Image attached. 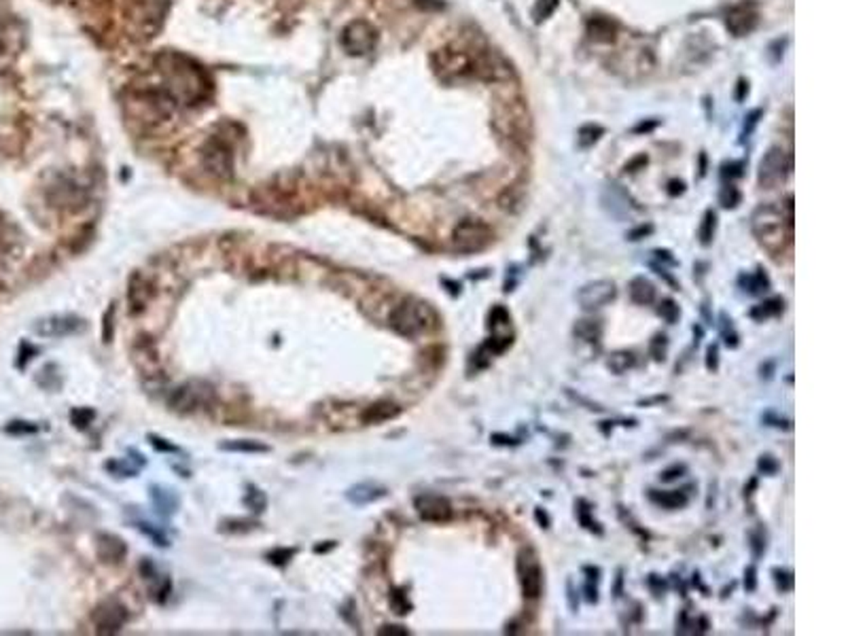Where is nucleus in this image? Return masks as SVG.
Returning a JSON list of instances; mask_svg holds the SVG:
<instances>
[{"label": "nucleus", "mask_w": 848, "mask_h": 636, "mask_svg": "<svg viewBox=\"0 0 848 636\" xmlns=\"http://www.w3.org/2000/svg\"><path fill=\"white\" fill-rule=\"evenodd\" d=\"M685 473V465H672L670 469H666L662 475H660V480L662 482H675L677 478H681Z\"/></svg>", "instance_id": "37998d69"}, {"label": "nucleus", "mask_w": 848, "mask_h": 636, "mask_svg": "<svg viewBox=\"0 0 848 636\" xmlns=\"http://www.w3.org/2000/svg\"><path fill=\"white\" fill-rule=\"evenodd\" d=\"M715 225H717V216H715V212L708 211L707 214H705V223H702V227H700V242H702L705 246H708V244L712 242Z\"/></svg>", "instance_id": "7c9ffc66"}, {"label": "nucleus", "mask_w": 848, "mask_h": 636, "mask_svg": "<svg viewBox=\"0 0 848 636\" xmlns=\"http://www.w3.org/2000/svg\"><path fill=\"white\" fill-rule=\"evenodd\" d=\"M495 233L482 218H463L452 231V244L458 253L471 255L484 251L493 242Z\"/></svg>", "instance_id": "7ed1b4c3"}, {"label": "nucleus", "mask_w": 848, "mask_h": 636, "mask_svg": "<svg viewBox=\"0 0 848 636\" xmlns=\"http://www.w3.org/2000/svg\"><path fill=\"white\" fill-rule=\"evenodd\" d=\"M628 293H630V299L635 303H638V306H649L655 299V286H653L651 281H647L645 276L632 278L630 286H628Z\"/></svg>", "instance_id": "6ab92c4d"}, {"label": "nucleus", "mask_w": 848, "mask_h": 636, "mask_svg": "<svg viewBox=\"0 0 848 636\" xmlns=\"http://www.w3.org/2000/svg\"><path fill=\"white\" fill-rule=\"evenodd\" d=\"M721 320H723V340H725V344H727L730 348H736V346H738V335H736L734 329H732V318L727 320V316L721 314Z\"/></svg>", "instance_id": "4c0bfd02"}, {"label": "nucleus", "mask_w": 848, "mask_h": 636, "mask_svg": "<svg viewBox=\"0 0 848 636\" xmlns=\"http://www.w3.org/2000/svg\"><path fill=\"white\" fill-rule=\"evenodd\" d=\"M113 314H115V310L111 308L106 312V316H104V342H111V335H113V331H111V316Z\"/></svg>", "instance_id": "09e8293b"}, {"label": "nucleus", "mask_w": 848, "mask_h": 636, "mask_svg": "<svg viewBox=\"0 0 848 636\" xmlns=\"http://www.w3.org/2000/svg\"><path fill=\"white\" fill-rule=\"evenodd\" d=\"M295 554V550H284V552H281V550H276V552H272L270 554V560L274 562V565H286L288 562V558Z\"/></svg>", "instance_id": "a18cd8bd"}, {"label": "nucleus", "mask_w": 848, "mask_h": 636, "mask_svg": "<svg viewBox=\"0 0 848 636\" xmlns=\"http://www.w3.org/2000/svg\"><path fill=\"white\" fill-rule=\"evenodd\" d=\"M443 284H448V286H450L448 291H450L452 295H458V293H460V284L458 283H450V281H445V278H443Z\"/></svg>", "instance_id": "4d7b16f0"}, {"label": "nucleus", "mask_w": 848, "mask_h": 636, "mask_svg": "<svg viewBox=\"0 0 848 636\" xmlns=\"http://www.w3.org/2000/svg\"><path fill=\"white\" fill-rule=\"evenodd\" d=\"M649 498H651L655 505L664 507V509H681V507H685L687 500H690L683 490H672V493H657V490H651V493H649Z\"/></svg>", "instance_id": "aec40b11"}, {"label": "nucleus", "mask_w": 848, "mask_h": 636, "mask_svg": "<svg viewBox=\"0 0 848 636\" xmlns=\"http://www.w3.org/2000/svg\"><path fill=\"white\" fill-rule=\"evenodd\" d=\"M772 575H774V581H777V587L780 592H791V590H793V572H791V570H787V568H774Z\"/></svg>", "instance_id": "72a5a7b5"}, {"label": "nucleus", "mask_w": 848, "mask_h": 636, "mask_svg": "<svg viewBox=\"0 0 848 636\" xmlns=\"http://www.w3.org/2000/svg\"><path fill=\"white\" fill-rule=\"evenodd\" d=\"M96 550H98V556H100L104 562H119V560L126 556V545H123V541L117 539V537H113V535H100V537H98Z\"/></svg>", "instance_id": "f3484780"}, {"label": "nucleus", "mask_w": 848, "mask_h": 636, "mask_svg": "<svg viewBox=\"0 0 848 636\" xmlns=\"http://www.w3.org/2000/svg\"><path fill=\"white\" fill-rule=\"evenodd\" d=\"M717 356H719V350H717V346H708V350H707V367H708V369H712V371H715V369H717V365H719V358H717Z\"/></svg>", "instance_id": "49530a36"}, {"label": "nucleus", "mask_w": 848, "mask_h": 636, "mask_svg": "<svg viewBox=\"0 0 848 636\" xmlns=\"http://www.w3.org/2000/svg\"><path fill=\"white\" fill-rule=\"evenodd\" d=\"M757 467H759V471H764L766 475H774L778 471V463L774 460V456H770V454L762 456L759 463H757Z\"/></svg>", "instance_id": "79ce46f5"}, {"label": "nucleus", "mask_w": 848, "mask_h": 636, "mask_svg": "<svg viewBox=\"0 0 848 636\" xmlns=\"http://www.w3.org/2000/svg\"><path fill=\"white\" fill-rule=\"evenodd\" d=\"M535 518H537V522H539L543 528H550V515H547L543 509H535Z\"/></svg>", "instance_id": "8fccbe9b"}, {"label": "nucleus", "mask_w": 848, "mask_h": 636, "mask_svg": "<svg viewBox=\"0 0 848 636\" xmlns=\"http://www.w3.org/2000/svg\"><path fill=\"white\" fill-rule=\"evenodd\" d=\"M246 505L253 509V511H263L266 509V496L261 495L259 490H253V493H248V496H246Z\"/></svg>", "instance_id": "a19ab883"}, {"label": "nucleus", "mask_w": 848, "mask_h": 636, "mask_svg": "<svg viewBox=\"0 0 848 636\" xmlns=\"http://www.w3.org/2000/svg\"><path fill=\"white\" fill-rule=\"evenodd\" d=\"M221 448L227 450V452H244V454H261V452H268V445H266V443L251 441V439H238V441L221 443Z\"/></svg>", "instance_id": "393cba45"}, {"label": "nucleus", "mask_w": 848, "mask_h": 636, "mask_svg": "<svg viewBox=\"0 0 848 636\" xmlns=\"http://www.w3.org/2000/svg\"><path fill=\"white\" fill-rule=\"evenodd\" d=\"M83 327V320L79 316H71V314H56V316H47L41 318L34 325V331L43 338H66L76 333Z\"/></svg>", "instance_id": "f8f14e48"}, {"label": "nucleus", "mask_w": 848, "mask_h": 636, "mask_svg": "<svg viewBox=\"0 0 848 636\" xmlns=\"http://www.w3.org/2000/svg\"><path fill=\"white\" fill-rule=\"evenodd\" d=\"M346 496L354 505H369V503H375L382 496H386V488L380 484H373V482H363V484L353 486Z\"/></svg>", "instance_id": "dca6fc26"}, {"label": "nucleus", "mask_w": 848, "mask_h": 636, "mask_svg": "<svg viewBox=\"0 0 848 636\" xmlns=\"http://www.w3.org/2000/svg\"><path fill=\"white\" fill-rule=\"evenodd\" d=\"M151 496H153V500H155V505H157V509L159 511H168V513H172L174 511V507H176V498H170L168 500V496H170V493L168 490H161V488H157V486H153V493H151Z\"/></svg>", "instance_id": "c756f323"}, {"label": "nucleus", "mask_w": 848, "mask_h": 636, "mask_svg": "<svg viewBox=\"0 0 848 636\" xmlns=\"http://www.w3.org/2000/svg\"><path fill=\"white\" fill-rule=\"evenodd\" d=\"M435 71L445 81H460L467 76H475V60L473 54L463 49L445 47L435 54Z\"/></svg>", "instance_id": "20e7f679"}, {"label": "nucleus", "mask_w": 848, "mask_h": 636, "mask_svg": "<svg viewBox=\"0 0 848 636\" xmlns=\"http://www.w3.org/2000/svg\"><path fill=\"white\" fill-rule=\"evenodd\" d=\"M751 229L757 242L770 253V255H780L784 253L789 240H791V229H793V218L784 216L782 208H777L772 204H762L751 214Z\"/></svg>", "instance_id": "f257e3e1"}, {"label": "nucleus", "mask_w": 848, "mask_h": 636, "mask_svg": "<svg viewBox=\"0 0 848 636\" xmlns=\"http://www.w3.org/2000/svg\"><path fill=\"white\" fill-rule=\"evenodd\" d=\"M725 24H727V30H730L734 36H744V34H749V32L757 26V11H755L751 4L734 6V9L727 13Z\"/></svg>", "instance_id": "4468645a"}, {"label": "nucleus", "mask_w": 848, "mask_h": 636, "mask_svg": "<svg viewBox=\"0 0 848 636\" xmlns=\"http://www.w3.org/2000/svg\"><path fill=\"white\" fill-rule=\"evenodd\" d=\"M126 622H128V611L119 600L108 598V600L100 602L94 611V624H96L98 632H102V635L119 632Z\"/></svg>", "instance_id": "1a4fd4ad"}, {"label": "nucleus", "mask_w": 848, "mask_h": 636, "mask_svg": "<svg viewBox=\"0 0 848 636\" xmlns=\"http://www.w3.org/2000/svg\"><path fill=\"white\" fill-rule=\"evenodd\" d=\"M657 314H660L668 325H675V323L679 320V316H681V310H679V306H677L672 299H664V301L657 306Z\"/></svg>", "instance_id": "c85d7f7f"}, {"label": "nucleus", "mask_w": 848, "mask_h": 636, "mask_svg": "<svg viewBox=\"0 0 848 636\" xmlns=\"http://www.w3.org/2000/svg\"><path fill=\"white\" fill-rule=\"evenodd\" d=\"M151 295H153V286H151V283L142 276L141 272H136V274L130 278V283H128V303H130V310H132L134 314L142 312V310L148 306Z\"/></svg>", "instance_id": "2eb2a0df"}, {"label": "nucleus", "mask_w": 848, "mask_h": 636, "mask_svg": "<svg viewBox=\"0 0 848 636\" xmlns=\"http://www.w3.org/2000/svg\"><path fill=\"white\" fill-rule=\"evenodd\" d=\"M738 202H740V193L736 191V187H732V185L723 187V191H721V206H723V208H736Z\"/></svg>", "instance_id": "c9c22d12"}, {"label": "nucleus", "mask_w": 848, "mask_h": 636, "mask_svg": "<svg viewBox=\"0 0 848 636\" xmlns=\"http://www.w3.org/2000/svg\"><path fill=\"white\" fill-rule=\"evenodd\" d=\"M666 346H668L666 335H655V338H653V342H651V354H653L655 360H664V356H666Z\"/></svg>", "instance_id": "58836bf2"}, {"label": "nucleus", "mask_w": 848, "mask_h": 636, "mask_svg": "<svg viewBox=\"0 0 848 636\" xmlns=\"http://www.w3.org/2000/svg\"><path fill=\"white\" fill-rule=\"evenodd\" d=\"M615 295H617V288H615L613 281H592L577 291V301L583 310H598V308L607 306L609 301H613Z\"/></svg>", "instance_id": "9b49d317"}, {"label": "nucleus", "mask_w": 848, "mask_h": 636, "mask_svg": "<svg viewBox=\"0 0 848 636\" xmlns=\"http://www.w3.org/2000/svg\"><path fill=\"white\" fill-rule=\"evenodd\" d=\"M579 507H581V509H577V515H579V522L583 524V528H587L590 532L602 535V528H600V524H598V522H594V520L590 518V511H587V507H585V503H583V500H579Z\"/></svg>", "instance_id": "473e14b6"}, {"label": "nucleus", "mask_w": 848, "mask_h": 636, "mask_svg": "<svg viewBox=\"0 0 848 636\" xmlns=\"http://www.w3.org/2000/svg\"><path fill=\"white\" fill-rule=\"evenodd\" d=\"M414 507L418 511V515L423 518L424 522H448L452 518V505L445 496L439 495H420L414 500Z\"/></svg>", "instance_id": "ddd939ff"}, {"label": "nucleus", "mask_w": 848, "mask_h": 636, "mask_svg": "<svg viewBox=\"0 0 848 636\" xmlns=\"http://www.w3.org/2000/svg\"><path fill=\"white\" fill-rule=\"evenodd\" d=\"M344 47L353 54V56H365L369 54L375 43H378V32L371 24L367 21H353L346 30H344Z\"/></svg>", "instance_id": "9d476101"}, {"label": "nucleus", "mask_w": 848, "mask_h": 636, "mask_svg": "<svg viewBox=\"0 0 848 636\" xmlns=\"http://www.w3.org/2000/svg\"><path fill=\"white\" fill-rule=\"evenodd\" d=\"M560 0H537L535 9H532V17L537 24H541L543 19H547L556 9H558Z\"/></svg>", "instance_id": "cd10ccee"}, {"label": "nucleus", "mask_w": 848, "mask_h": 636, "mask_svg": "<svg viewBox=\"0 0 848 636\" xmlns=\"http://www.w3.org/2000/svg\"><path fill=\"white\" fill-rule=\"evenodd\" d=\"M575 335L581 338V340H585V342H598V338L602 335V325H600V320H594V318L577 320V325H575Z\"/></svg>", "instance_id": "4be33fe9"}, {"label": "nucleus", "mask_w": 848, "mask_h": 636, "mask_svg": "<svg viewBox=\"0 0 848 636\" xmlns=\"http://www.w3.org/2000/svg\"><path fill=\"white\" fill-rule=\"evenodd\" d=\"M151 443L157 448V450H166V452H176V448L174 445H170V443H161V439H157V437H151Z\"/></svg>", "instance_id": "603ef678"}, {"label": "nucleus", "mask_w": 848, "mask_h": 636, "mask_svg": "<svg viewBox=\"0 0 848 636\" xmlns=\"http://www.w3.org/2000/svg\"><path fill=\"white\" fill-rule=\"evenodd\" d=\"M651 268H653V270H655V272H657L660 276H664V278H666V283L672 284V286H677V283L672 281V276H668V274H666V270H664L662 266H655V263H651ZM677 288H679V286H677Z\"/></svg>", "instance_id": "864d4df0"}, {"label": "nucleus", "mask_w": 848, "mask_h": 636, "mask_svg": "<svg viewBox=\"0 0 848 636\" xmlns=\"http://www.w3.org/2000/svg\"><path fill=\"white\" fill-rule=\"evenodd\" d=\"M600 134H602L600 128H594V126L581 128V132H579V144H581V146H590V144H594V142L598 141Z\"/></svg>", "instance_id": "e433bc0d"}, {"label": "nucleus", "mask_w": 848, "mask_h": 636, "mask_svg": "<svg viewBox=\"0 0 848 636\" xmlns=\"http://www.w3.org/2000/svg\"><path fill=\"white\" fill-rule=\"evenodd\" d=\"M632 365H635V354L628 353V350H617V353L609 354V358H607V367L617 375L626 373Z\"/></svg>", "instance_id": "b1692460"}, {"label": "nucleus", "mask_w": 848, "mask_h": 636, "mask_svg": "<svg viewBox=\"0 0 848 636\" xmlns=\"http://www.w3.org/2000/svg\"><path fill=\"white\" fill-rule=\"evenodd\" d=\"M782 310H784V299L782 297H772V299H766L759 306H755L749 314L755 320H766L770 316H778Z\"/></svg>", "instance_id": "412c9836"}, {"label": "nucleus", "mask_w": 848, "mask_h": 636, "mask_svg": "<svg viewBox=\"0 0 848 636\" xmlns=\"http://www.w3.org/2000/svg\"><path fill=\"white\" fill-rule=\"evenodd\" d=\"M493 441H495V443H503V445L515 443V439H511V437H505V435H493Z\"/></svg>", "instance_id": "5fc2aeb1"}, {"label": "nucleus", "mask_w": 848, "mask_h": 636, "mask_svg": "<svg viewBox=\"0 0 848 636\" xmlns=\"http://www.w3.org/2000/svg\"><path fill=\"white\" fill-rule=\"evenodd\" d=\"M509 323H511V316H509V312H507L505 306H495V308L490 310V314H488V327H490L493 331L500 329V327H509Z\"/></svg>", "instance_id": "bb28decb"}, {"label": "nucleus", "mask_w": 848, "mask_h": 636, "mask_svg": "<svg viewBox=\"0 0 848 636\" xmlns=\"http://www.w3.org/2000/svg\"><path fill=\"white\" fill-rule=\"evenodd\" d=\"M751 552H753L755 558L764 556V552H766V532H764V528H757V530L751 532Z\"/></svg>", "instance_id": "f704fd0d"}, {"label": "nucleus", "mask_w": 848, "mask_h": 636, "mask_svg": "<svg viewBox=\"0 0 848 636\" xmlns=\"http://www.w3.org/2000/svg\"><path fill=\"white\" fill-rule=\"evenodd\" d=\"M590 34H592V39H596V41H613V36H615V26H613L611 21L598 17V19L590 21Z\"/></svg>", "instance_id": "a878e982"}, {"label": "nucleus", "mask_w": 848, "mask_h": 636, "mask_svg": "<svg viewBox=\"0 0 848 636\" xmlns=\"http://www.w3.org/2000/svg\"><path fill=\"white\" fill-rule=\"evenodd\" d=\"M789 172H791V159H789L787 151L780 146H772L759 161L757 181L764 189H774L784 183Z\"/></svg>", "instance_id": "423d86ee"}, {"label": "nucleus", "mask_w": 848, "mask_h": 636, "mask_svg": "<svg viewBox=\"0 0 848 636\" xmlns=\"http://www.w3.org/2000/svg\"><path fill=\"white\" fill-rule=\"evenodd\" d=\"M518 579L522 585V594L524 598H539L543 592V570L539 565V556L535 550L524 547L518 554Z\"/></svg>", "instance_id": "39448f33"}, {"label": "nucleus", "mask_w": 848, "mask_h": 636, "mask_svg": "<svg viewBox=\"0 0 848 636\" xmlns=\"http://www.w3.org/2000/svg\"><path fill=\"white\" fill-rule=\"evenodd\" d=\"M380 635H410V632L405 628H401V626H384L380 630Z\"/></svg>", "instance_id": "3c124183"}, {"label": "nucleus", "mask_w": 848, "mask_h": 636, "mask_svg": "<svg viewBox=\"0 0 848 636\" xmlns=\"http://www.w3.org/2000/svg\"><path fill=\"white\" fill-rule=\"evenodd\" d=\"M495 126L500 136L509 138L511 142H522L524 136H526L528 119H526V113H524L522 106L509 102V106L496 108Z\"/></svg>", "instance_id": "6e6552de"}, {"label": "nucleus", "mask_w": 848, "mask_h": 636, "mask_svg": "<svg viewBox=\"0 0 848 636\" xmlns=\"http://www.w3.org/2000/svg\"><path fill=\"white\" fill-rule=\"evenodd\" d=\"M399 414H401V408H399V405L388 403V401H380V403H373L371 408H367V412L363 414V420L369 424L386 423V420L397 418Z\"/></svg>", "instance_id": "a211bd4d"}, {"label": "nucleus", "mask_w": 848, "mask_h": 636, "mask_svg": "<svg viewBox=\"0 0 848 636\" xmlns=\"http://www.w3.org/2000/svg\"><path fill=\"white\" fill-rule=\"evenodd\" d=\"M568 602H570V609L575 611L577 609V602H575V592H572V583L568 581Z\"/></svg>", "instance_id": "6e6d98bb"}, {"label": "nucleus", "mask_w": 848, "mask_h": 636, "mask_svg": "<svg viewBox=\"0 0 848 636\" xmlns=\"http://www.w3.org/2000/svg\"><path fill=\"white\" fill-rule=\"evenodd\" d=\"M740 284H744L747 288V293L749 295H764L768 288H770V281H768V276L764 274V270H759V272H755V274H749V276H740Z\"/></svg>", "instance_id": "5701e85b"}, {"label": "nucleus", "mask_w": 848, "mask_h": 636, "mask_svg": "<svg viewBox=\"0 0 848 636\" xmlns=\"http://www.w3.org/2000/svg\"><path fill=\"white\" fill-rule=\"evenodd\" d=\"M390 600H393V609H395V613L397 615H405V613H410V602L405 600V596L401 594V592H395L393 596H390Z\"/></svg>", "instance_id": "ea45409f"}, {"label": "nucleus", "mask_w": 848, "mask_h": 636, "mask_svg": "<svg viewBox=\"0 0 848 636\" xmlns=\"http://www.w3.org/2000/svg\"><path fill=\"white\" fill-rule=\"evenodd\" d=\"M744 587H747V592H755V587H757V568L755 566H747V570H744Z\"/></svg>", "instance_id": "c03bdc74"}, {"label": "nucleus", "mask_w": 848, "mask_h": 636, "mask_svg": "<svg viewBox=\"0 0 848 636\" xmlns=\"http://www.w3.org/2000/svg\"><path fill=\"white\" fill-rule=\"evenodd\" d=\"M212 395H214V390H212L211 384H206V382H202V380H193V382H187V384L178 386V388L172 393V397H170V408H172L174 412L187 414V412L198 410L200 405L211 403Z\"/></svg>", "instance_id": "0eeeda50"}, {"label": "nucleus", "mask_w": 848, "mask_h": 636, "mask_svg": "<svg viewBox=\"0 0 848 636\" xmlns=\"http://www.w3.org/2000/svg\"><path fill=\"white\" fill-rule=\"evenodd\" d=\"M651 231H653V227H651V225H647V227H645V225H640V227H636L635 231H630V233H628V238H630V240H640V238L649 236Z\"/></svg>", "instance_id": "de8ad7c7"}, {"label": "nucleus", "mask_w": 848, "mask_h": 636, "mask_svg": "<svg viewBox=\"0 0 848 636\" xmlns=\"http://www.w3.org/2000/svg\"><path fill=\"white\" fill-rule=\"evenodd\" d=\"M388 323L399 335L412 340V338H418L423 333L433 331L437 327V316L428 303H424L416 297H408L393 310Z\"/></svg>", "instance_id": "f03ea898"}, {"label": "nucleus", "mask_w": 848, "mask_h": 636, "mask_svg": "<svg viewBox=\"0 0 848 636\" xmlns=\"http://www.w3.org/2000/svg\"><path fill=\"white\" fill-rule=\"evenodd\" d=\"M106 469L108 471H115L117 475H121V478H132V475H136L138 471H141V467L138 465H130L128 460H113V463H108L106 465Z\"/></svg>", "instance_id": "2f4dec72"}]
</instances>
